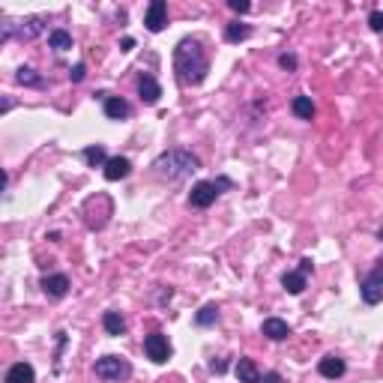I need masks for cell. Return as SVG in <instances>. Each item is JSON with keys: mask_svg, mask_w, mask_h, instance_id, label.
<instances>
[{"mask_svg": "<svg viewBox=\"0 0 383 383\" xmlns=\"http://www.w3.org/2000/svg\"><path fill=\"white\" fill-rule=\"evenodd\" d=\"M174 72H177V81L186 87H198L204 81L210 72V58H207L204 45L192 36L180 39L174 48Z\"/></svg>", "mask_w": 383, "mask_h": 383, "instance_id": "cell-1", "label": "cell"}, {"mask_svg": "<svg viewBox=\"0 0 383 383\" xmlns=\"http://www.w3.org/2000/svg\"><path fill=\"white\" fill-rule=\"evenodd\" d=\"M195 171H201V159L189 150H165L162 156H156L153 162V174L168 183H177V180H186Z\"/></svg>", "mask_w": 383, "mask_h": 383, "instance_id": "cell-2", "label": "cell"}, {"mask_svg": "<svg viewBox=\"0 0 383 383\" xmlns=\"http://www.w3.org/2000/svg\"><path fill=\"white\" fill-rule=\"evenodd\" d=\"M234 183L228 177H219V180H201V183L192 186L189 192V207H195V210H207L216 204V198L222 195L224 189H231Z\"/></svg>", "mask_w": 383, "mask_h": 383, "instance_id": "cell-3", "label": "cell"}, {"mask_svg": "<svg viewBox=\"0 0 383 383\" xmlns=\"http://www.w3.org/2000/svg\"><path fill=\"white\" fill-rule=\"evenodd\" d=\"M96 377H102L108 383H120V380H126L132 377V365H129V359L126 356H117V354H108L102 359H96Z\"/></svg>", "mask_w": 383, "mask_h": 383, "instance_id": "cell-4", "label": "cell"}, {"mask_svg": "<svg viewBox=\"0 0 383 383\" xmlns=\"http://www.w3.org/2000/svg\"><path fill=\"white\" fill-rule=\"evenodd\" d=\"M359 297H363L365 306H377L383 300V264L375 267L363 281H359Z\"/></svg>", "mask_w": 383, "mask_h": 383, "instance_id": "cell-5", "label": "cell"}, {"mask_svg": "<svg viewBox=\"0 0 383 383\" xmlns=\"http://www.w3.org/2000/svg\"><path fill=\"white\" fill-rule=\"evenodd\" d=\"M144 354H147L150 363L156 365H162L171 359V344H168V335L162 332H150V335H144Z\"/></svg>", "mask_w": 383, "mask_h": 383, "instance_id": "cell-6", "label": "cell"}, {"mask_svg": "<svg viewBox=\"0 0 383 383\" xmlns=\"http://www.w3.org/2000/svg\"><path fill=\"white\" fill-rule=\"evenodd\" d=\"M42 30H45V18H30V21H21V25H4V36H0V42H9L13 36L36 39Z\"/></svg>", "mask_w": 383, "mask_h": 383, "instance_id": "cell-7", "label": "cell"}, {"mask_svg": "<svg viewBox=\"0 0 383 383\" xmlns=\"http://www.w3.org/2000/svg\"><path fill=\"white\" fill-rule=\"evenodd\" d=\"M144 25H147L150 33H162L165 25H168V4L165 0H153L147 6V13H144Z\"/></svg>", "mask_w": 383, "mask_h": 383, "instance_id": "cell-8", "label": "cell"}, {"mask_svg": "<svg viewBox=\"0 0 383 383\" xmlns=\"http://www.w3.org/2000/svg\"><path fill=\"white\" fill-rule=\"evenodd\" d=\"M42 294L51 297V300H63L69 294V276H63V273L42 276Z\"/></svg>", "mask_w": 383, "mask_h": 383, "instance_id": "cell-9", "label": "cell"}, {"mask_svg": "<svg viewBox=\"0 0 383 383\" xmlns=\"http://www.w3.org/2000/svg\"><path fill=\"white\" fill-rule=\"evenodd\" d=\"M102 174L108 183H117V180H126L132 174V162L126 159V156H111L108 165L102 168Z\"/></svg>", "mask_w": 383, "mask_h": 383, "instance_id": "cell-10", "label": "cell"}, {"mask_svg": "<svg viewBox=\"0 0 383 383\" xmlns=\"http://www.w3.org/2000/svg\"><path fill=\"white\" fill-rule=\"evenodd\" d=\"M138 96H141L144 105H156L162 99V84L156 81L153 75H141L138 78Z\"/></svg>", "mask_w": 383, "mask_h": 383, "instance_id": "cell-11", "label": "cell"}, {"mask_svg": "<svg viewBox=\"0 0 383 383\" xmlns=\"http://www.w3.org/2000/svg\"><path fill=\"white\" fill-rule=\"evenodd\" d=\"M318 371H321V377H326V380H339L347 371V363L342 356H335V354H326L318 363Z\"/></svg>", "mask_w": 383, "mask_h": 383, "instance_id": "cell-12", "label": "cell"}, {"mask_svg": "<svg viewBox=\"0 0 383 383\" xmlns=\"http://www.w3.org/2000/svg\"><path fill=\"white\" fill-rule=\"evenodd\" d=\"M102 111L108 120H126L132 114V105L123 96H105L102 99Z\"/></svg>", "mask_w": 383, "mask_h": 383, "instance_id": "cell-13", "label": "cell"}, {"mask_svg": "<svg viewBox=\"0 0 383 383\" xmlns=\"http://www.w3.org/2000/svg\"><path fill=\"white\" fill-rule=\"evenodd\" d=\"M261 332L267 335L269 342H285L290 335V326H288V321H281V318H267L261 323Z\"/></svg>", "mask_w": 383, "mask_h": 383, "instance_id": "cell-14", "label": "cell"}, {"mask_svg": "<svg viewBox=\"0 0 383 383\" xmlns=\"http://www.w3.org/2000/svg\"><path fill=\"white\" fill-rule=\"evenodd\" d=\"M4 383H36V371H33L30 363H15L9 365Z\"/></svg>", "mask_w": 383, "mask_h": 383, "instance_id": "cell-15", "label": "cell"}, {"mask_svg": "<svg viewBox=\"0 0 383 383\" xmlns=\"http://www.w3.org/2000/svg\"><path fill=\"white\" fill-rule=\"evenodd\" d=\"M236 380L240 383H261V371H257V365H255V359H249V356H240L236 359Z\"/></svg>", "mask_w": 383, "mask_h": 383, "instance_id": "cell-16", "label": "cell"}, {"mask_svg": "<svg viewBox=\"0 0 383 383\" xmlns=\"http://www.w3.org/2000/svg\"><path fill=\"white\" fill-rule=\"evenodd\" d=\"M306 285H309V276L300 273V269H290V273L281 276V288H285L290 297H300L302 290H306Z\"/></svg>", "mask_w": 383, "mask_h": 383, "instance_id": "cell-17", "label": "cell"}, {"mask_svg": "<svg viewBox=\"0 0 383 383\" xmlns=\"http://www.w3.org/2000/svg\"><path fill=\"white\" fill-rule=\"evenodd\" d=\"M84 162L90 165V168H105L108 165V159H111V156L105 153V147H102V144H90V147H84Z\"/></svg>", "mask_w": 383, "mask_h": 383, "instance_id": "cell-18", "label": "cell"}, {"mask_svg": "<svg viewBox=\"0 0 383 383\" xmlns=\"http://www.w3.org/2000/svg\"><path fill=\"white\" fill-rule=\"evenodd\" d=\"M102 326H105L108 335H123V332H126V321H123L120 311H105L102 314Z\"/></svg>", "mask_w": 383, "mask_h": 383, "instance_id": "cell-19", "label": "cell"}, {"mask_svg": "<svg viewBox=\"0 0 383 383\" xmlns=\"http://www.w3.org/2000/svg\"><path fill=\"white\" fill-rule=\"evenodd\" d=\"M290 111H294L300 120H311V117H314V102H311V96H294V102H290Z\"/></svg>", "mask_w": 383, "mask_h": 383, "instance_id": "cell-20", "label": "cell"}, {"mask_svg": "<svg viewBox=\"0 0 383 383\" xmlns=\"http://www.w3.org/2000/svg\"><path fill=\"white\" fill-rule=\"evenodd\" d=\"M252 36V27L249 25H240V21H231L228 27H224V39L228 42H243V39H249Z\"/></svg>", "mask_w": 383, "mask_h": 383, "instance_id": "cell-21", "label": "cell"}, {"mask_svg": "<svg viewBox=\"0 0 383 383\" xmlns=\"http://www.w3.org/2000/svg\"><path fill=\"white\" fill-rule=\"evenodd\" d=\"M48 45H51V48L54 51H69L72 48V36H69V33H66V30H51L48 33Z\"/></svg>", "mask_w": 383, "mask_h": 383, "instance_id": "cell-22", "label": "cell"}, {"mask_svg": "<svg viewBox=\"0 0 383 383\" xmlns=\"http://www.w3.org/2000/svg\"><path fill=\"white\" fill-rule=\"evenodd\" d=\"M216 321H219V306H216V302H207V306L195 314V323L198 326H213Z\"/></svg>", "mask_w": 383, "mask_h": 383, "instance_id": "cell-23", "label": "cell"}, {"mask_svg": "<svg viewBox=\"0 0 383 383\" xmlns=\"http://www.w3.org/2000/svg\"><path fill=\"white\" fill-rule=\"evenodd\" d=\"M15 81L18 84H27V87H45V81L30 69V66H21V69L15 72Z\"/></svg>", "mask_w": 383, "mask_h": 383, "instance_id": "cell-24", "label": "cell"}, {"mask_svg": "<svg viewBox=\"0 0 383 383\" xmlns=\"http://www.w3.org/2000/svg\"><path fill=\"white\" fill-rule=\"evenodd\" d=\"M368 27L375 33H383V13H380V9H371V13H368Z\"/></svg>", "mask_w": 383, "mask_h": 383, "instance_id": "cell-25", "label": "cell"}, {"mask_svg": "<svg viewBox=\"0 0 383 383\" xmlns=\"http://www.w3.org/2000/svg\"><path fill=\"white\" fill-rule=\"evenodd\" d=\"M84 78H87V66H84V63H75L72 69H69V81H72V84H81Z\"/></svg>", "mask_w": 383, "mask_h": 383, "instance_id": "cell-26", "label": "cell"}, {"mask_svg": "<svg viewBox=\"0 0 383 383\" xmlns=\"http://www.w3.org/2000/svg\"><path fill=\"white\" fill-rule=\"evenodd\" d=\"M278 66H281V69L294 72L297 69V58H294V54H278Z\"/></svg>", "mask_w": 383, "mask_h": 383, "instance_id": "cell-27", "label": "cell"}, {"mask_svg": "<svg viewBox=\"0 0 383 383\" xmlns=\"http://www.w3.org/2000/svg\"><path fill=\"white\" fill-rule=\"evenodd\" d=\"M228 6L234 9V13H240V15H246V13H249V9H252L249 0H228Z\"/></svg>", "mask_w": 383, "mask_h": 383, "instance_id": "cell-28", "label": "cell"}, {"mask_svg": "<svg viewBox=\"0 0 383 383\" xmlns=\"http://www.w3.org/2000/svg\"><path fill=\"white\" fill-rule=\"evenodd\" d=\"M300 273H314V264H311V257H302V261H300Z\"/></svg>", "mask_w": 383, "mask_h": 383, "instance_id": "cell-29", "label": "cell"}, {"mask_svg": "<svg viewBox=\"0 0 383 383\" xmlns=\"http://www.w3.org/2000/svg\"><path fill=\"white\" fill-rule=\"evenodd\" d=\"M264 383H281V375H278V371H267V375H264Z\"/></svg>", "mask_w": 383, "mask_h": 383, "instance_id": "cell-30", "label": "cell"}, {"mask_svg": "<svg viewBox=\"0 0 383 383\" xmlns=\"http://www.w3.org/2000/svg\"><path fill=\"white\" fill-rule=\"evenodd\" d=\"M224 368H228V365H224V363H222V359H219V363H216V359H213V363H210V371H216V375H222V371H224Z\"/></svg>", "mask_w": 383, "mask_h": 383, "instance_id": "cell-31", "label": "cell"}, {"mask_svg": "<svg viewBox=\"0 0 383 383\" xmlns=\"http://www.w3.org/2000/svg\"><path fill=\"white\" fill-rule=\"evenodd\" d=\"M120 45H123V51H132V45H135V39H132V36H123V42H120Z\"/></svg>", "mask_w": 383, "mask_h": 383, "instance_id": "cell-32", "label": "cell"}]
</instances>
